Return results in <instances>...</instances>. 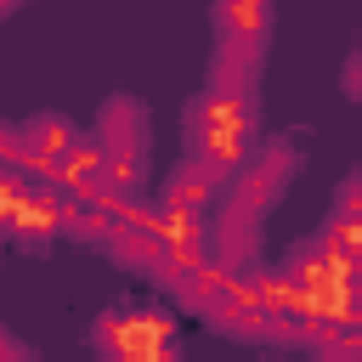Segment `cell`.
I'll return each mask as SVG.
<instances>
[{
  "label": "cell",
  "instance_id": "2e32d148",
  "mask_svg": "<svg viewBox=\"0 0 362 362\" xmlns=\"http://www.w3.org/2000/svg\"><path fill=\"white\" fill-rule=\"evenodd\" d=\"M0 164H17V124H0Z\"/></svg>",
  "mask_w": 362,
  "mask_h": 362
},
{
  "label": "cell",
  "instance_id": "8992f818",
  "mask_svg": "<svg viewBox=\"0 0 362 362\" xmlns=\"http://www.w3.org/2000/svg\"><path fill=\"white\" fill-rule=\"evenodd\" d=\"M277 0H215V57L260 62V45L272 40Z\"/></svg>",
  "mask_w": 362,
  "mask_h": 362
},
{
  "label": "cell",
  "instance_id": "ba28073f",
  "mask_svg": "<svg viewBox=\"0 0 362 362\" xmlns=\"http://www.w3.org/2000/svg\"><path fill=\"white\" fill-rule=\"evenodd\" d=\"M62 204H68V198H62L57 187H28V181H17L0 232H6L11 243H51V238L62 232Z\"/></svg>",
  "mask_w": 362,
  "mask_h": 362
},
{
  "label": "cell",
  "instance_id": "7c38bea8",
  "mask_svg": "<svg viewBox=\"0 0 362 362\" xmlns=\"http://www.w3.org/2000/svg\"><path fill=\"white\" fill-rule=\"evenodd\" d=\"M322 238L362 272V204H351V198H334V215H328V226H322Z\"/></svg>",
  "mask_w": 362,
  "mask_h": 362
},
{
  "label": "cell",
  "instance_id": "52a82bcc",
  "mask_svg": "<svg viewBox=\"0 0 362 362\" xmlns=\"http://www.w3.org/2000/svg\"><path fill=\"white\" fill-rule=\"evenodd\" d=\"M294 170H300V153H294L288 141L255 147V153L243 158V170H238V181H232V192H238L243 204H255V209H272V204L288 192Z\"/></svg>",
  "mask_w": 362,
  "mask_h": 362
},
{
  "label": "cell",
  "instance_id": "5bb4252c",
  "mask_svg": "<svg viewBox=\"0 0 362 362\" xmlns=\"http://www.w3.org/2000/svg\"><path fill=\"white\" fill-rule=\"evenodd\" d=\"M339 85H345V96H351V102H362V45L345 57V68H339Z\"/></svg>",
  "mask_w": 362,
  "mask_h": 362
},
{
  "label": "cell",
  "instance_id": "6da1fadb",
  "mask_svg": "<svg viewBox=\"0 0 362 362\" xmlns=\"http://www.w3.org/2000/svg\"><path fill=\"white\" fill-rule=\"evenodd\" d=\"M283 272L294 277V288L305 294V305L345 328V322H362V272L328 243V238H300L288 255H283Z\"/></svg>",
  "mask_w": 362,
  "mask_h": 362
},
{
  "label": "cell",
  "instance_id": "5b68a950",
  "mask_svg": "<svg viewBox=\"0 0 362 362\" xmlns=\"http://www.w3.org/2000/svg\"><path fill=\"white\" fill-rule=\"evenodd\" d=\"M74 141H79V124L68 113H28L17 124V164H11V175L28 181V187H51L57 164L74 153Z\"/></svg>",
  "mask_w": 362,
  "mask_h": 362
},
{
  "label": "cell",
  "instance_id": "9a60e30c",
  "mask_svg": "<svg viewBox=\"0 0 362 362\" xmlns=\"http://www.w3.org/2000/svg\"><path fill=\"white\" fill-rule=\"evenodd\" d=\"M0 362H34V351L23 339H11V328H0Z\"/></svg>",
  "mask_w": 362,
  "mask_h": 362
},
{
  "label": "cell",
  "instance_id": "277c9868",
  "mask_svg": "<svg viewBox=\"0 0 362 362\" xmlns=\"http://www.w3.org/2000/svg\"><path fill=\"white\" fill-rule=\"evenodd\" d=\"M102 362H175V322L164 311H107L90 328Z\"/></svg>",
  "mask_w": 362,
  "mask_h": 362
},
{
  "label": "cell",
  "instance_id": "30bf717a",
  "mask_svg": "<svg viewBox=\"0 0 362 362\" xmlns=\"http://www.w3.org/2000/svg\"><path fill=\"white\" fill-rule=\"evenodd\" d=\"M226 192V170H215L209 158H198V153H187L175 170H170V181H164V204H187V209H215V198Z\"/></svg>",
  "mask_w": 362,
  "mask_h": 362
},
{
  "label": "cell",
  "instance_id": "8fae6325",
  "mask_svg": "<svg viewBox=\"0 0 362 362\" xmlns=\"http://www.w3.org/2000/svg\"><path fill=\"white\" fill-rule=\"evenodd\" d=\"M107 243H113V255H119L130 272H153V277L164 272V249H170V243H164L158 232H147V226H119Z\"/></svg>",
  "mask_w": 362,
  "mask_h": 362
},
{
  "label": "cell",
  "instance_id": "9c48e42d",
  "mask_svg": "<svg viewBox=\"0 0 362 362\" xmlns=\"http://www.w3.org/2000/svg\"><path fill=\"white\" fill-rule=\"evenodd\" d=\"M62 198H79V204H90L102 187H107V147H102V136H79L74 141V153L57 164V181H51Z\"/></svg>",
  "mask_w": 362,
  "mask_h": 362
},
{
  "label": "cell",
  "instance_id": "4fadbf2b",
  "mask_svg": "<svg viewBox=\"0 0 362 362\" xmlns=\"http://www.w3.org/2000/svg\"><path fill=\"white\" fill-rule=\"evenodd\" d=\"M204 209H187V204H164L158 198V238L164 243H204Z\"/></svg>",
  "mask_w": 362,
  "mask_h": 362
},
{
  "label": "cell",
  "instance_id": "e0dca14e",
  "mask_svg": "<svg viewBox=\"0 0 362 362\" xmlns=\"http://www.w3.org/2000/svg\"><path fill=\"white\" fill-rule=\"evenodd\" d=\"M356 45H362V34H356Z\"/></svg>",
  "mask_w": 362,
  "mask_h": 362
},
{
  "label": "cell",
  "instance_id": "3957f363",
  "mask_svg": "<svg viewBox=\"0 0 362 362\" xmlns=\"http://www.w3.org/2000/svg\"><path fill=\"white\" fill-rule=\"evenodd\" d=\"M96 136L107 147V187L136 192L147 175V107L136 96H107L96 113Z\"/></svg>",
  "mask_w": 362,
  "mask_h": 362
},
{
  "label": "cell",
  "instance_id": "7a4b0ae2",
  "mask_svg": "<svg viewBox=\"0 0 362 362\" xmlns=\"http://www.w3.org/2000/svg\"><path fill=\"white\" fill-rule=\"evenodd\" d=\"M187 141L198 158H209L215 170L238 175L243 158L255 153V96H238V90H198L187 102Z\"/></svg>",
  "mask_w": 362,
  "mask_h": 362
},
{
  "label": "cell",
  "instance_id": "ac0fdd59",
  "mask_svg": "<svg viewBox=\"0 0 362 362\" xmlns=\"http://www.w3.org/2000/svg\"><path fill=\"white\" fill-rule=\"evenodd\" d=\"M0 238H6V232H0Z\"/></svg>",
  "mask_w": 362,
  "mask_h": 362
}]
</instances>
